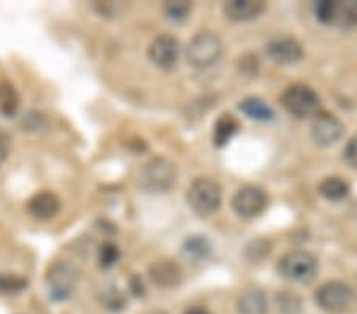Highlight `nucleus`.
<instances>
[{
  "label": "nucleus",
  "instance_id": "obj_1",
  "mask_svg": "<svg viewBox=\"0 0 357 314\" xmlns=\"http://www.w3.org/2000/svg\"><path fill=\"white\" fill-rule=\"evenodd\" d=\"M224 53V43L216 32L204 31L189 42L186 48L188 62L197 68L215 65Z\"/></svg>",
  "mask_w": 357,
  "mask_h": 314
},
{
  "label": "nucleus",
  "instance_id": "obj_2",
  "mask_svg": "<svg viewBox=\"0 0 357 314\" xmlns=\"http://www.w3.org/2000/svg\"><path fill=\"white\" fill-rule=\"evenodd\" d=\"M222 202L221 186L211 178H197L188 189V203L195 214L206 218L216 213Z\"/></svg>",
  "mask_w": 357,
  "mask_h": 314
},
{
  "label": "nucleus",
  "instance_id": "obj_3",
  "mask_svg": "<svg viewBox=\"0 0 357 314\" xmlns=\"http://www.w3.org/2000/svg\"><path fill=\"white\" fill-rule=\"evenodd\" d=\"M316 16L326 26L357 29V0H321L316 3Z\"/></svg>",
  "mask_w": 357,
  "mask_h": 314
},
{
  "label": "nucleus",
  "instance_id": "obj_4",
  "mask_svg": "<svg viewBox=\"0 0 357 314\" xmlns=\"http://www.w3.org/2000/svg\"><path fill=\"white\" fill-rule=\"evenodd\" d=\"M176 175V167L169 159L154 157L143 165L138 180L149 192H167L175 186Z\"/></svg>",
  "mask_w": 357,
  "mask_h": 314
},
{
  "label": "nucleus",
  "instance_id": "obj_5",
  "mask_svg": "<svg viewBox=\"0 0 357 314\" xmlns=\"http://www.w3.org/2000/svg\"><path fill=\"white\" fill-rule=\"evenodd\" d=\"M280 275L294 283H310L318 273V260L307 251L296 249L286 253L278 262Z\"/></svg>",
  "mask_w": 357,
  "mask_h": 314
},
{
  "label": "nucleus",
  "instance_id": "obj_6",
  "mask_svg": "<svg viewBox=\"0 0 357 314\" xmlns=\"http://www.w3.org/2000/svg\"><path fill=\"white\" fill-rule=\"evenodd\" d=\"M286 111L298 119L316 116L319 113V95L307 84H292L281 95Z\"/></svg>",
  "mask_w": 357,
  "mask_h": 314
},
{
  "label": "nucleus",
  "instance_id": "obj_7",
  "mask_svg": "<svg viewBox=\"0 0 357 314\" xmlns=\"http://www.w3.org/2000/svg\"><path fill=\"white\" fill-rule=\"evenodd\" d=\"M46 285L51 299L64 301L72 297L77 288V270L70 262L56 260L46 272Z\"/></svg>",
  "mask_w": 357,
  "mask_h": 314
},
{
  "label": "nucleus",
  "instance_id": "obj_8",
  "mask_svg": "<svg viewBox=\"0 0 357 314\" xmlns=\"http://www.w3.org/2000/svg\"><path fill=\"white\" fill-rule=\"evenodd\" d=\"M314 299L321 310L337 314L348 310L354 300V292L347 283L329 281L316 290Z\"/></svg>",
  "mask_w": 357,
  "mask_h": 314
},
{
  "label": "nucleus",
  "instance_id": "obj_9",
  "mask_svg": "<svg viewBox=\"0 0 357 314\" xmlns=\"http://www.w3.org/2000/svg\"><path fill=\"white\" fill-rule=\"evenodd\" d=\"M268 197L264 189L257 186H245L232 197V210L240 218L252 219L267 208Z\"/></svg>",
  "mask_w": 357,
  "mask_h": 314
},
{
  "label": "nucleus",
  "instance_id": "obj_10",
  "mask_svg": "<svg viewBox=\"0 0 357 314\" xmlns=\"http://www.w3.org/2000/svg\"><path fill=\"white\" fill-rule=\"evenodd\" d=\"M344 132V125L335 114L319 111L313 118L312 123V136L319 146H332L342 139Z\"/></svg>",
  "mask_w": 357,
  "mask_h": 314
},
{
  "label": "nucleus",
  "instance_id": "obj_11",
  "mask_svg": "<svg viewBox=\"0 0 357 314\" xmlns=\"http://www.w3.org/2000/svg\"><path fill=\"white\" fill-rule=\"evenodd\" d=\"M149 61L162 70H172L176 65L178 56H180V45L174 36H159L149 45L148 49Z\"/></svg>",
  "mask_w": 357,
  "mask_h": 314
},
{
  "label": "nucleus",
  "instance_id": "obj_12",
  "mask_svg": "<svg viewBox=\"0 0 357 314\" xmlns=\"http://www.w3.org/2000/svg\"><path fill=\"white\" fill-rule=\"evenodd\" d=\"M267 56L278 65H294L303 57L302 45L292 37L272 38L266 47Z\"/></svg>",
  "mask_w": 357,
  "mask_h": 314
},
{
  "label": "nucleus",
  "instance_id": "obj_13",
  "mask_svg": "<svg viewBox=\"0 0 357 314\" xmlns=\"http://www.w3.org/2000/svg\"><path fill=\"white\" fill-rule=\"evenodd\" d=\"M26 207L32 218H36L38 221H50L59 213L61 200L54 192L42 191L29 198Z\"/></svg>",
  "mask_w": 357,
  "mask_h": 314
},
{
  "label": "nucleus",
  "instance_id": "obj_14",
  "mask_svg": "<svg viewBox=\"0 0 357 314\" xmlns=\"http://www.w3.org/2000/svg\"><path fill=\"white\" fill-rule=\"evenodd\" d=\"M148 275L154 284L165 289L175 288V285L180 284L183 278L180 265L170 259H159L153 262L148 268Z\"/></svg>",
  "mask_w": 357,
  "mask_h": 314
},
{
  "label": "nucleus",
  "instance_id": "obj_15",
  "mask_svg": "<svg viewBox=\"0 0 357 314\" xmlns=\"http://www.w3.org/2000/svg\"><path fill=\"white\" fill-rule=\"evenodd\" d=\"M267 5L262 0H230L224 3V13L232 21H251L266 11Z\"/></svg>",
  "mask_w": 357,
  "mask_h": 314
},
{
  "label": "nucleus",
  "instance_id": "obj_16",
  "mask_svg": "<svg viewBox=\"0 0 357 314\" xmlns=\"http://www.w3.org/2000/svg\"><path fill=\"white\" fill-rule=\"evenodd\" d=\"M238 314H267V297L259 288H248L237 300Z\"/></svg>",
  "mask_w": 357,
  "mask_h": 314
},
{
  "label": "nucleus",
  "instance_id": "obj_17",
  "mask_svg": "<svg viewBox=\"0 0 357 314\" xmlns=\"http://www.w3.org/2000/svg\"><path fill=\"white\" fill-rule=\"evenodd\" d=\"M238 129L240 123L234 114H221L220 119H218L215 124V130H213V143H215V146L221 148L226 145V143L238 132Z\"/></svg>",
  "mask_w": 357,
  "mask_h": 314
},
{
  "label": "nucleus",
  "instance_id": "obj_18",
  "mask_svg": "<svg viewBox=\"0 0 357 314\" xmlns=\"http://www.w3.org/2000/svg\"><path fill=\"white\" fill-rule=\"evenodd\" d=\"M318 191L326 200L338 202V200H343L348 197L351 187L347 180L340 178V176H331V178H326L321 182Z\"/></svg>",
  "mask_w": 357,
  "mask_h": 314
},
{
  "label": "nucleus",
  "instance_id": "obj_19",
  "mask_svg": "<svg viewBox=\"0 0 357 314\" xmlns=\"http://www.w3.org/2000/svg\"><path fill=\"white\" fill-rule=\"evenodd\" d=\"M240 110L243 111L246 116L257 119V121H268V119L273 118L272 108H270L264 100L257 99V97H250V99L241 102Z\"/></svg>",
  "mask_w": 357,
  "mask_h": 314
},
{
  "label": "nucleus",
  "instance_id": "obj_20",
  "mask_svg": "<svg viewBox=\"0 0 357 314\" xmlns=\"http://www.w3.org/2000/svg\"><path fill=\"white\" fill-rule=\"evenodd\" d=\"M20 107V99L15 88L8 83L0 86V111L5 116H13Z\"/></svg>",
  "mask_w": 357,
  "mask_h": 314
},
{
  "label": "nucleus",
  "instance_id": "obj_21",
  "mask_svg": "<svg viewBox=\"0 0 357 314\" xmlns=\"http://www.w3.org/2000/svg\"><path fill=\"white\" fill-rule=\"evenodd\" d=\"M276 304H278V311L281 314H301L302 301L296 292H281L276 297Z\"/></svg>",
  "mask_w": 357,
  "mask_h": 314
},
{
  "label": "nucleus",
  "instance_id": "obj_22",
  "mask_svg": "<svg viewBox=\"0 0 357 314\" xmlns=\"http://www.w3.org/2000/svg\"><path fill=\"white\" fill-rule=\"evenodd\" d=\"M27 279L16 275H0V294L13 295L27 288Z\"/></svg>",
  "mask_w": 357,
  "mask_h": 314
},
{
  "label": "nucleus",
  "instance_id": "obj_23",
  "mask_svg": "<svg viewBox=\"0 0 357 314\" xmlns=\"http://www.w3.org/2000/svg\"><path fill=\"white\" fill-rule=\"evenodd\" d=\"M191 8L192 5L186 2V0H180V2H176V0H170V2H167L164 5V13L167 18L174 21H181L184 18H188V15L191 13Z\"/></svg>",
  "mask_w": 357,
  "mask_h": 314
},
{
  "label": "nucleus",
  "instance_id": "obj_24",
  "mask_svg": "<svg viewBox=\"0 0 357 314\" xmlns=\"http://www.w3.org/2000/svg\"><path fill=\"white\" fill-rule=\"evenodd\" d=\"M183 253L188 259H202V257H205V254L208 253V244L202 238H192L184 243Z\"/></svg>",
  "mask_w": 357,
  "mask_h": 314
},
{
  "label": "nucleus",
  "instance_id": "obj_25",
  "mask_svg": "<svg viewBox=\"0 0 357 314\" xmlns=\"http://www.w3.org/2000/svg\"><path fill=\"white\" fill-rule=\"evenodd\" d=\"M119 249L114 243H103L99 248V264L103 268H110L119 260Z\"/></svg>",
  "mask_w": 357,
  "mask_h": 314
},
{
  "label": "nucleus",
  "instance_id": "obj_26",
  "mask_svg": "<svg viewBox=\"0 0 357 314\" xmlns=\"http://www.w3.org/2000/svg\"><path fill=\"white\" fill-rule=\"evenodd\" d=\"M102 301H103V305H105L107 308H110V310H113V311L123 310V308L126 306V299L123 297V294H119L114 288L108 289L102 294Z\"/></svg>",
  "mask_w": 357,
  "mask_h": 314
},
{
  "label": "nucleus",
  "instance_id": "obj_27",
  "mask_svg": "<svg viewBox=\"0 0 357 314\" xmlns=\"http://www.w3.org/2000/svg\"><path fill=\"white\" fill-rule=\"evenodd\" d=\"M238 68H240V72L243 73V75L248 77V78L256 77L257 72H259V61H257V56H255V54H246V56H243V57H241V59H240V62H238Z\"/></svg>",
  "mask_w": 357,
  "mask_h": 314
},
{
  "label": "nucleus",
  "instance_id": "obj_28",
  "mask_svg": "<svg viewBox=\"0 0 357 314\" xmlns=\"http://www.w3.org/2000/svg\"><path fill=\"white\" fill-rule=\"evenodd\" d=\"M343 159L351 168H357V135H354L344 146Z\"/></svg>",
  "mask_w": 357,
  "mask_h": 314
},
{
  "label": "nucleus",
  "instance_id": "obj_29",
  "mask_svg": "<svg viewBox=\"0 0 357 314\" xmlns=\"http://www.w3.org/2000/svg\"><path fill=\"white\" fill-rule=\"evenodd\" d=\"M10 148H11V140L7 132H3L0 129V165H2L5 161H7L8 154H10Z\"/></svg>",
  "mask_w": 357,
  "mask_h": 314
},
{
  "label": "nucleus",
  "instance_id": "obj_30",
  "mask_svg": "<svg viewBox=\"0 0 357 314\" xmlns=\"http://www.w3.org/2000/svg\"><path fill=\"white\" fill-rule=\"evenodd\" d=\"M132 289H134V294H135V295H142V294H143L142 279L134 278V281H132Z\"/></svg>",
  "mask_w": 357,
  "mask_h": 314
},
{
  "label": "nucleus",
  "instance_id": "obj_31",
  "mask_svg": "<svg viewBox=\"0 0 357 314\" xmlns=\"http://www.w3.org/2000/svg\"><path fill=\"white\" fill-rule=\"evenodd\" d=\"M184 314H210V311L205 310V308H202V306H192V308H189V310L184 311Z\"/></svg>",
  "mask_w": 357,
  "mask_h": 314
}]
</instances>
